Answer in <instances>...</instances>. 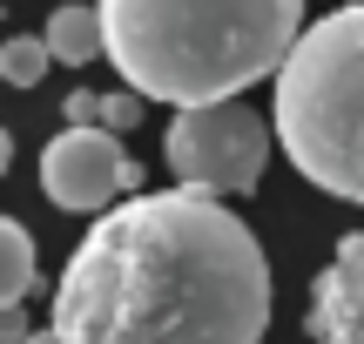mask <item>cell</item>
Instances as JSON below:
<instances>
[{
	"instance_id": "obj_1",
	"label": "cell",
	"mask_w": 364,
	"mask_h": 344,
	"mask_svg": "<svg viewBox=\"0 0 364 344\" xmlns=\"http://www.w3.org/2000/svg\"><path fill=\"white\" fill-rule=\"evenodd\" d=\"M270 304V257L230 203L149 189L81 230L48 324L68 344H263Z\"/></svg>"
},
{
	"instance_id": "obj_2",
	"label": "cell",
	"mask_w": 364,
	"mask_h": 344,
	"mask_svg": "<svg viewBox=\"0 0 364 344\" xmlns=\"http://www.w3.org/2000/svg\"><path fill=\"white\" fill-rule=\"evenodd\" d=\"M122 88L203 108L284 75L304 41V0H95Z\"/></svg>"
},
{
	"instance_id": "obj_3",
	"label": "cell",
	"mask_w": 364,
	"mask_h": 344,
	"mask_svg": "<svg viewBox=\"0 0 364 344\" xmlns=\"http://www.w3.org/2000/svg\"><path fill=\"white\" fill-rule=\"evenodd\" d=\"M277 149L304 183L364 203V0H344L304 27L270 95Z\"/></svg>"
},
{
	"instance_id": "obj_4",
	"label": "cell",
	"mask_w": 364,
	"mask_h": 344,
	"mask_svg": "<svg viewBox=\"0 0 364 344\" xmlns=\"http://www.w3.org/2000/svg\"><path fill=\"white\" fill-rule=\"evenodd\" d=\"M277 122H263L250 102H203L176 108L169 122V169L176 189H209V196H250L263 183Z\"/></svg>"
},
{
	"instance_id": "obj_5",
	"label": "cell",
	"mask_w": 364,
	"mask_h": 344,
	"mask_svg": "<svg viewBox=\"0 0 364 344\" xmlns=\"http://www.w3.org/2000/svg\"><path fill=\"white\" fill-rule=\"evenodd\" d=\"M41 189H48L54 210L108 216L122 196H142V169L122 156L115 129H102V122L75 129V122H68V129L48 135V149H41Z\"/></svg>"
},
{
	"instance_id": "obj_6",
	"label": "cell",
	"mask_w": 364,
	"mask_h": 344,
	"mask_svg": "<svg viewBox=\"0 0 364 344\" xmlns=\"http://www.w3.org/2000/svg\"><path fill=\"white\" fill-rule=\"evenodd\" d=\"M304 331H311L317 344H364V230L338 237L331 264L311 277Z\"/></svg>"
},
{
	"instance_id": "obj_7",
	"label": "cell",
	"mask_w": 364,
	"mask_h": 344,
	"mask_svg": "<svg viewBox=\"0 0 364 344\" xmlns=\"http://www.w3.org/2000/svg\"><path fill=\"white\" fill-rule=\"evenodd\" d=\"M48 48H54V61L61 68H88V61H102L108 54V34H102V7H81V0H68V7H54L48 14Z\"/></svg>"
},
{
	"instance_id": "obj_8",
	"label": "cell",
	"mask_w": 364,
	"mask_h": 344,
	"mask_svg": "<svg viewBox=\"0 0 364 344\" xmlns=\"http://www.w3.org/2000/svg\"><path fill=\"white\" fill-rule=\"evenodd\" d=\"M27 291H34V237H27V223H0V304H27Z\"/></svg>"
},
{
	"instance_id": "obj_9",
	"label": "cell",
	"mask_w": 364,
	"mask_h": 344,
	"mask_svg": "<svg viewBox=\"0 0 364 344\" xmlns=\"http://www.w3.org/2000/svg\"><path fill=\"white\" fill-rule=\"evenodd\" d=\"M48 68H54L48 34H7V41H0V75H7L14 88H41Z\"/></svg>"
},
{
	"instance_id": "obj_10",
	"label": "cell",
	"mask_w": 364,
	"mask_h": 344,
	"mask_svg": "<svg viewBox=\"0 0 364 344\" xmlns=\"http://www.w3.org/2000/svg\"><path fill=\"white\" fill-rule=\"evenodd\" d=\"M142 95H135V88H115V95H102V129H115V135H129L135 129V122H142Z\"/></svg>"
},
{
	"instance_id": "obj_11",
	"label": "cell",
	"mask_w": 364,
	"mask_h": 344,
	"mask_svg": "<svg viewBox=\"0 0 364 344\" xmlns=\"http://www.w3.org/2000/svg\"><path fill=\"white\" fill-rule=\"evenodd\" d=\"M27 344H68V338H61V331H54V324H48V331H34Z\"/></svg>"
}]
</instances>
